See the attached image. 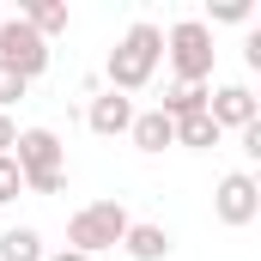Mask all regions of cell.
Here are the masks:
<instances>
[{
	"mask_svg": "<svg viewBox=\"0 0 261 261\" xmlns=\"http://www.w3.org/2000/svg\"><path fill=\"white\" fill-rule=\"evenodd\" d=\"M158 61H164V31H158V24H146V18L128 24V31H122V43L110 49V67H103V73H110V91H122V97H128V91H140V85H152Z\"/></svg>",
	"mask_w": 261,
	"mask_h": 261,
	"instance_id": "1",
	"label": "cell"
},
{
	"mask_svg": "<svg viewBox=\"0 0 261 261\" xmlns=\"http://www.w3.org/2000/svg\"><path fill=\"white\" fill-rule=\"evenodd\" d=\"M12 164H18L31 195H61L67 189V146L55 140V128H18Z\"/></svg>",
	"mask_w": 261,
	"mask_h": 261,
	"instance_id": "2",
	"label": "cell"
},
{
	"mask_svg": "<svg viewBox=\"0 0 261 261\" xmlns=\"http://www.w3.org/2000/svg\"><path fill=\"white\" fill-rule=\"evenodd\" d=\"M213 31H206V18H176L170 31H164V61L170 73L182 79V85H206L213 79Z\"/></svg>",
	"mask_w": 261,
	"mask_h": 261,
	"instance_id": "3",
	"label": "cell"
},
{
	"mask_svg": "<svg viewBox=\"0 0 261 261\" xmlns=\"http://www.w3.org/2000/svg\"><path fill=\"white\" fill-rule=\"evenodd\" d=\"M128 206L122 200H91V206H79L73 219H67V249H79V255H97V249H116L122 237H128Z\"/></svg>",
	"mask_w": 261,
	"mask_h": 261,
	"instance_id": "4",
	"label": "cell"
},
{
	"mask_svg": "<svg viewBox=\"0 0 261 261\" xmlns=\"http://www.w3.org/2000/svg\"><path fill=\"white\" fill-rule=\"evenodd\" d=\"M0 61L12 67L18 79H37V73L49 67V43H43L18 12H6V18H0Z\"/></svg>",
	"mask_w": 261,
	"mask_h": 261,
	"instance_id": "5",
	"label": "cell"
},
{
	"mask_svg": "<svg viewBox=\"0 0 261 261\" xmlns=\"http://www.w3.org/2000/svg\"><path fill=\"white\" fill-rule=\"evenodd\" d=\"M213 213H219V225H231V231L255 225L261 219V182L249 176V170H231V176L213 189Z\"/></svg>",
	"mask_w": 261,
	"mask_h": 261,
	"instance_id": "6",
	"label": "cell"
},
{
	"mask_svg": "<svg viewBox=\"0 0 261 261\" xmlns=\"http://www.w3.org/2000/svg\"><path fill=\"white\" fill-rule=\"evenodd\" d=\"M206 116H213V128L225 134V128H249V122H261V103H255V91L249 85H219L213 97H206Z\"/></svg>",
	"mask_w": 261,
	"mask_h": 261,
	"instance_id": "7",
	"label": "cell"
},
{
	"mask_svg": "<svg viewBox=\"0 0 261 261\" xmlns=\"http://www.w3.org/2000/svg\"><path fill=\"white\" fill-rule=\"evenodd\" d=\"M134 97H122V91H97L91 103H85V128L91 134H103V140H116V134H128L134 128Z\"/></svg>",
	"mask_w": 261,
	"mask_h": 261,
	"instance_id": "8",
	"label": "cell"
},
{
	"mask_svg": "<svg viewBox=\"0 0 261 261\" xmlns=\"http://www.w3.org/2000/svg\"><path fill=\"white\" fill-rule=\"evenodd\" d=\"M206 97H213V85H182V79H170L164 85V103H158V116H170V122H189L206 110Z\"/></svg>",
	"mask_w": 261,
	"mask_h": 261,
	"instance_id": "9",
	"label": "cell"
},
{
	"mask_svg": "<svg viewBox=\"0 0 261 261\" xmlns=\"http://www.w3.org/2000/svg\"><path fill=\"white\" fill-rule=\"evenodd\" d=\"M122 249H128L134 261H164V255H170V231H164V225H146V219H140V225H128Z\"/></svg>",
	"mask_w": 261,
	"mask_h": 261,
	"instance_id": "10",
	"label": "cell"
},
{
	"mask_svg": "<svg viewBox=\"0 0 261 261\" xmlns=\"http://www.w3.org/2000/svg\"><path fill=\"white\" fill-rule=\"evenodd\" d=\"M128 140L140 152H164V146H176V128H170V116H158V110H146V116H134Z\"/></svg>",
	"mask_w": 261,
	"mask_h": 261,
	"instance_id": "11",
	"label": "cell"
},
{
	"mask_svg": "<svg viewBox=\"0 0 261 261\" xmlns=\"http://www.w3.org/2000/svg\"><path fill=\"white\" fill-rule=\"evenodd\" d=\"M18 18L49 43V37H61V31H67V0H31V6H18Z\"/></svg>",
	"mask_w": 261,
	"mask_h": 261,
	"instance_id": "12",
	"label": "cell"
},
{
	"mask_svg": "<svg viewBox=\"0 0 261 261\" xmlns=\"http://www.w3.org/2000/svg\"><path fill=\"white\" fill-rule=\"evenodd\" d=\"M170 128H176V146H189V152H213V146L225 140V134L213 128V116H206V110L189 116V122H170Z\"/></svg>",
	"mask_w": 261,
	"mask_h": 261,
	"instance_id": "13",
	"label": "cell"
},
{
	"mask_svg": "<svg viewBox=\"0 0 261 261\" xmlns=\"http://www.w3.org/2000/svg\"><path fill=\"white\" fill-rule=\"evenodd\" d=\"M0 261H43V237H37L31 225L0 231Z\"/></svg>",
	"mask_w": 261,
	"mask_h": 261,
	"instance_id": "14",
	"label": "cell"
},
{
	"mask_svg": "<svg viewBox=\"0 0 261 261\" xmlns=\"http://www.w3.org/2000/svg\"><path fill=\"white\" fill-rule=\"evenodd\" d=\"M213 24H249V0H213Z\"/></svg>",
	"mask_w": 261,
	"mask_h": 261,
	"instance_id": "15",
	"label": "cell"
},
{
	"mask_svg": "<svg viewBox=\"0 0 261 261\" xmlns=\"http://www.w3.org/2000/svg\"><path fill=\"white\" fill-rule=\"evenodd\" d=\"M24 91H31V79H18V73H12V67L0 61V116H6V103H18V97H24Z\"/></svg>",
	"mask_w": 261,
	"mask_h": 261,
	"instance_id": "16",
	"label": "cell"
},
{
	"mask_svg": "<svg viewBox=\"0 0 261 261\" xmlns=\"http://www.w3.org/2000/svg\"><path fill=\"white\" fill-rule=\"evenodd\" d=\"M24 195V176H18V164H12V158H0V206H6V200H18Z\"/></svg>",
	"mask_w": 261,
	"mask_h": 261,
	"instance_id": "17",
	"label": "cell"
},
{
	"mask_svg": "<svg viewBox=\"0 0 261 261\" xmlns=\"http://www.w3.org/2000/svg\"><path fill=\"white\" fill-rule=\"evenodd\" d=\"M12 140H18V122H12V116H0V158H12Z\"/></svg>",
	"mask_w": 261,
	"mask_h": 261,
	"instance_id": "18",
	"label": "cell"
},
{
	"mask_svg": "<svg viewBox=\"0 0 261 261\" xmlns=\"http://www.w3.org/2000/svg\"><path fill=\"white\" fill-rule=\"evenodd\" d=\"M243 152H249V158H261V122H249V128H243Z\"/></svg>",
	"mask_w": 261,
	"mask_h": 261,
	"instance_id": "19",
	"label": "cell"
},
{
	"mask_svg": "<svg viewBox=\"0 0 261 261\" xmlns=\"http://www.w3.org/2000/svg\"><path fill=\"white\" fill-rule=\"evenodd\" d=\"M49 261H91V255H79V249H61V255H49Z\"/></svg>",
	"mask_w": 261,
	"mask_h": 261,
	"instance_id": "20",
	"label": "cell"
},
{
	"mask_svg": "<svg viewBox=\"0 0 261 261\" xmlns=\"http://www.w3.org/2000/svg\"><path fill=\"white\" fill-rule=\"evenodd\" d=\"M0 18H6V6H0Z\"/></svg>",
	"mask_w": 261,
	"mask_h": 261,
	"instance_id": "21",
	"label": "cell"
}]
</instances>
